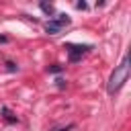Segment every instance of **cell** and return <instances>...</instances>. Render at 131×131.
Returning <instances> with one entry per match:
<instances>
[{
    "label": "cell",
    "mask_w": 131,
    "mask_h": 131,
    "mask_svg": "<svg viewBox=\"0 0 131 131\" xmlns=\"http://www.w3.org/2000/svg\"><path fill=\"white\" fill-rule=\"evenodd\" d=\"M129 70H131V66H129V55H125V57L121 59V63L115 68V72L111 74V78H108V84H106V92H108V94H115L119 88H123V84H125L127 78H129Z\"/></svg>",
    "instance_id": "1"
},
{
    "label": "cell",
    "mask_w": 131,
    "mask_h": 131,
    "mask_svg": "<svg viewBox=\"0 0 131 131\" xmlns=\"http://www.w3.org/2000/svg\"><path fill=\"white\" fill-rule=\"evenodd\" d=\"M66 49H68V53H70V61H78V59H80L86 51H90L92 47H90V45H72V43H68Z\"/></svg>",
    "instance_id": "3"
},
{
    "label": "cell",
    "mask_w": 131,
    "mask_h": 131,
    "mask_svg": "<svg viewBox=\"0 0 131 131\" xmlns=\"http://www.w3.org/2000/svg\"><path fill=\"white\" fill-rule=\"evenodd\" d=\"M66 25H70V16H68V14H59V16L51 18V20L45 25V31H47L49 35H57Z\"/></svg>",
    "instance_id": "2"
},
{
    "label": "cell",
    "mask_w": 131,
    "mask_h": 131,
    "mask_svg": "<svg viewBox=\"0 0 131 131\" xmlns=\"http://www.w3.org/2000/svg\"><path fill=\"white\" fill-rule=\"evenodd\" d=\"M41 10H43V12H47V14H53V6H51V4H47V2H41Z\"/></svg>",
    "instance_id": "4"
},
{
    "label": "cell",
    "mask_w": 131,
    "mask_h": 131,
    "mask_svg": "<svg viewBox=\"0 0 131 131\" xmlns=\"http://www.w3.org/2000/svg\"><path fill=\"white\" fill-rule=\"evenodd\" d=\"M4 115H6V121H10V123H12V121H16L14 117H10V113H8V108H4Z\"/></svg>",
    "instance_id": "5"
}]
</instances>
